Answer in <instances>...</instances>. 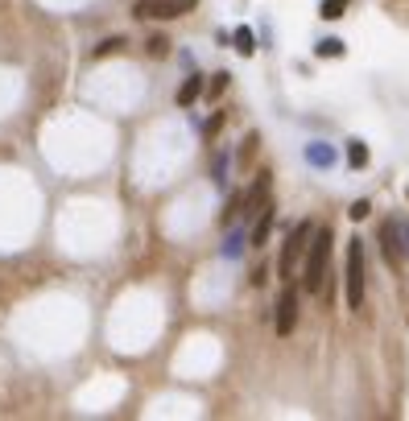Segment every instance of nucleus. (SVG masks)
Here are the masks:
<instances>
[{"instance_id":"f257e3e1","label":"nucleus","mask_w":409,"mask_h":421,"mask_svg":"<svg viewBox=\"0 0 409 421\" xmlns=\"http://www.w3.org/2000/svg\"><path fill=\"white\" fill-rule=\"evenodd\" d=\"M331 244H335V228L323 223V228L314 232L306 257H302V289H306V293H318V289L327 285V277H331Z\"/></svg>"},{"instance_id":"f03ea898","label":"nucleus","mask_w":409,"mask_h":421,"mask_svg":"<svg viewBox=\"0 0 409 421\" xmlns=\"http://www.w3.org/2000/svg\"><path fill=\"white\" fill-rule=\"evenodd\" d=\"M347 310H364V240H347Z\"/></svg>"},{"instance_id":"7ed1b4c3","label":"nucleus","mask_w":409,"mask_h":421,"mask_svg":"<svg viewBox=\"0 0 409 421\" xmlns=\"http://www.w3.org/2000/svg\"><path fill=\"white\" fill-rule=\"evenodd\" d=\"M314 223H298L293 232H289V240H286V248H281V260H277V273L281 277H293V269H298V260L306 257V248H310V240H314Z\"/></svg>"},{"instance_id":"20e7f679","label":"nucleus","mask_w":409,"mask_h":421,"mask_svg":"<svg viewBox=\"0 0 409 421\" xmlns=\"http://www.w3.org/2000/svg\"><path fill=\"white\" fill-rule=\"evenodd\" d=\"M133 17H141V21H174V17H182V4L178 0H137Z\"/></svg>"},{"instance_id":"39448f33","label":"nucleus","mask_w":409,"mask_h":421,"mask_svg":"<svg viewBox=\"0 0 409 421\" xmlns=\"http://www.w3.org/2000/svg\"><path fill=\"white\" fill-rule=\"evenodd\" d=\"M273 327H277V335H289V330L298 327V289H293V285H286V289H281V298H277Z\"/></svg>"},{"instance_id":"423d86ee","label":"nucleus","mask_w":409,"mask_h":421,"mask_svg":"<svg viewBox=\"0 0 409 421\" xmlns=\"http://www.w3.org/2000/svg\"><path fill=\"white\" fill-rule=\"evenodd\" d=\"M269 186H273V174H269V169H261V174H257V182H252V190L244 194V223H248V219H252V215L269 203Z\"/></svg>"},{"instance_id":"0eeeda50","label":"nucleus","mask_w":409,"mask_h":421,"mask_svg":"<svg viewBox=\"0 0 409 421\" xmlns=\"http://www.w3.org/2000/svg\"><path fill=\"white\" fill-rule=\"evenodd\" d=\"M273 219H277V203H265V207H261V219L252 223V248H265V244H269Z\"/></svg>"},{"instance_id":"6e6552de","label":"nucleus","mask_w":409,"mask_h":421,"mask_svg":"<svg viewBox=\"0 0 409 421\" xmlns=\"http://www.w3.org/2000/svg\"><path fill=\"white\" fill-rule=\"evenodd\" d=\"M203 91H207V83H203V74H191V79H186V83L178 87V103H182V108H191V103H194V99H198Z\"/></svg>"},{"instance_id":"1a4fd4ad","label":"nucleus","mask_w":409,"mask_h":421,"mask_svg":"<svg viewBox=\"0 0 409 421\" xmlns=\"http://www.w3.org/2000/svg\"><path fill=\"white\" fill-rule=\"evenodd\" d=\"M306 162H310V165H331V162H335V149H331V145H323V140H318V145H306Z\"/></svg>"},{"instance_id":"9d476101","label":"nucleus","mask_w":409,"mask_h":421,"mask_svg":"<svg viewBox=\"0 0 409 421\" xmlns=\"http://www.w3.org/2000/svg\"><path fill=\"white\" fill-rule=\"evenodd\" d=\"M347 165H352V169H364V165H368V145H364V140H347Z\"/></svg>"},{"instance_id":"9b49d317","label":"nucleus","mask_w":409,"mask_h":421,"mask_svg":"<svg viewBox=\"0 0 409 421\" xmlns=\"http://www.w3.org/2000/svg\"><path fill=\"white\" fill-rule=\"evenodd\" d=\"M347 4H352V0H323L318 13H323V21H339V17L347 13Z\"/></svg>"},{"instance_id":"f8f14e48","label":"nucleus","mask_w":409,"mask_h":421,"mask_svg":"<svg viewBox=\"0 0 409 421\" xmlns=\"http://www.w3.org/2000/svg\"><path fill=\"white\" fill-rule=\"evenodd\" d=\"M314 54H318V58H339V54H343V42H339V38H323Z\"/></svg>"},{"instance_id":"ddd939ff","label":"nucleus","mask_w":409,"mask_h":421,"mask_svg":"<svg viewBox=\"0 0 409 421\" xmlns=\"http://www.w3.org/2000/svg\"><path fill=\"white\" fill-rule=\"evenodd\" d=\"M145 50H149L153 58H166V54H169V38H162V33H153V38L145 42Z\"/></svg>"},{"instance_id":"4468645a","label":"nucleus","mask_w":409,"mask_h":421,"mask_svg":"<svg viewBox=\"0 0 409 421\" xmlns=\"http://www.w3.org/2000/svg\"><path fill=\"white\" fill-rule=\"evenodd\" d=\"M223 91H228V74L219 70V74H211V83H207V99H219Z\"/></svg>"},{"instance_id":"2eb2a0df","label":"nucleus","mask_w":409,"mask_h":421,"mask_svg":"<svg viewBox=\"0 0 409 421\" xmlns=\"http://www.w3.org/2000/svg\"><path fill=\"white\" fill-rule=\"evenodd\" d=\"M257 140H261L257 133H248V140H244V145H240V153H236V162H240V165L252 162V153H257Z\"/></svg>"},{"instance_id":"dca6fc26","label":"nucleus","mask_w":409,"mask_h":421,"mask_svg":"<svg viewBox=\"0 0 409 421\" xmlns=\"http://www.w3.org/2000/svg\"><path fill=\"white\" fill-rule=\"evenodd\" d=\"M236 50H240L244 58L257 50V42H252V29H236Z\"/></svg>"},{"instance_id":"f3484780","label":"nucleus","mask_w":409,"mask_h":421,"mask_svg":"<svg viewBox=\"0 0 409 421\" xmlns=\"http://www.w3.org/2000/svg\"><path fill=\"white\" fill-rule=\"evenodd\" d=\"M124 50V38H108V42H99L96 46V58H103V54H121Z\"/></svg>"},{"instance_id":"a211bd4d","label":"nucleus","mask_w":409,"mask_h":421,"mask_svg":"<svg viewBox=\"0 0 409 421\" xmlns=\"http://www.w3.org/2000/svg\"><path fill=\"white\" fill-rule=\"evenodd\" d=\"M368 211H372V203H368V198H360V203L347 211V215H352V219H368Z\"/></svg>"},{"instance_id":"6ab92c4d","label":"nucleus","mask_w":409,"mask_h":421,"mask_svg":"<svg viewBox=\"0 0 409 421\" xmlns=\"http://www.w3.org/2000/svg\"><path fill=\"white\" fill-rule=\"evenodd\" d=\"M397 235H401V252L409 257V223L405 219H397Z\"/></svg>"},{"instance_id":"aec40b11","label":"nucleus","mask_w":409,"mask_h":421,"mask_svg":"<svg viewBox=\"0 0 409 421\" xmlns=\"http://www.w3.org/2000/svg\"><path fill=\"white\" fill-rule=\"evenodd\" d=\"M178 4H182V13H186V9H194V0H178Z\"/></svg>"}]
</instances>
